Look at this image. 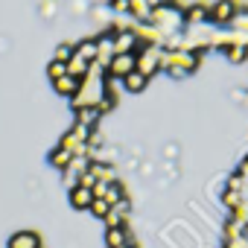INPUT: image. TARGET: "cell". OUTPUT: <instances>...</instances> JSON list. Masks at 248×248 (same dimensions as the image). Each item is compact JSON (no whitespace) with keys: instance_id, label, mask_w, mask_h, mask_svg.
I'll use <instances>...</instances> for the list:
<instances>
[{"instance_id":"30","label":"cell","mask_w":248,"mask_h":248,"mask_svg":"<svg viewBox=\"0 0 248 248\" xmlns=\"http://www.w3.org/2000/svg\"><path fill=\"white\" fill-rule=\"evenodd\" d=\"M114 105H117V99H111V96H102V99H99V105H96V111H99V114H108Z\"/></svg>"},{"instance_id":"26","label":"cell","mask_w":248,"mask_h":248,"mask_svg":"<svg viewBox=\"0 0 248 248\" xmlns=\"http://www.w3.org/2000/svg\"><path fill=\"white\" fill-rule=\"evenodd\" d=\"M222 202H225V207H228V210H236V207L242 204V193H233V190H225V193H222Z\"/></svg>"},{"instance_id":"14","label":"cell","mask_w":248,"mask_h":248,"mask_svg":"<svg viewBox=\"0 0 248 248\" xmlns=\"http://www.w3.org/2000/svg\"><path fill=\"white\" fill-rule=\"evenodd\" d=\"M79 85H82V79H73L70 73L53 82V88H56V93H59V96H70V99H73V96L79 93Z\"/></svg>"},{"instance_id":"22","label":"cell","mask_w":248,"mask_h":248,"mask_svg":"<svg viewBox=\"0 0 248 248\" xmlns=\"http://www.w3.org/2000/svg\"><path fill=\"white\" fill-rule=\"evenodd\" d=\"M225 56H228L231 64H242V62H248V47L245 44H233V47L225 50Z\"/></svg>"},{"instance_id":"1","label":"cell","mask_w":248,"mask_h":248,"mask_svg":"<svg viewBox=\"0 0 248 248\" xmlns=\"http://www.w3.org/2000/svg\"><path fill=\"white\" fill-rule=\"evenodd\" d=\"M91 135H93V129L73 123L70 132H64V135H62L59 146H62V149H67L73 158H88V140H91Z\"/></svg>"},{"instance_id":"17","label":"cell","mask_w":248,"mask_h":248,"mask_svg":"<svg viewBox=\"0 0 248 248\" xmlns=\"http://www.w3.org/2000/svg\"><path fill=\"white\" fill-rule=\"evenodd\" d=\"M228 30L239 32V35L245 38V44H248V6H239V12L233 15V21H231V27H228Z\"/></svg>"},{"instance_id":"32","label":"cell","mask_w":248,"mask_h":248,"mask_svg":"<svg viewBox=\"0 0 248 248\" xmlns=\"http://www.w3.org/2000/svg\"><path fill=\"white\" fill-rule=\"evenodd\" d=\"M236 172H239V175L245 178V184H248V155H245V158L239 161V167H236Z\"/></svg>"},{"instance_id":"20","label":"cell","mask_w":248,"mask_h":248,"mask_svg":"<svg viewBox=\"0 0 248 248\" xmlns=\"http://www.w3.org/2000/svg\"><path fill=\"white\" fill-rule=\"evenodd\" d=\"M88 64H91V62H85L82 56H76V53H73V59L67 62V73H70L73 79H85V73H88Z\"/></svg>"},{"instance_id":"7","label":"cell","mask_w":248,"mask_h":248,"mask_svg":"<svg viewBox=\"0 0 248 248\" xmlns=\"http://www.w3.org/2000/svg\"><path fill=\"white\" fill-rule=\"evenodd\" d=\"M111 35H114V50H117V56H120V53H138V50L143 47V41L138 38L135 30H123V32H111Z\"/></svg>"},{"instance_id":"33","label":"cell","mask_w":248,"mask_h":248,"mask_svg":"<svg viewBox=\"0 0 248 248\" xmlns=\"http://www.w3.org/2000/svg\"><path fill=\"white\" fill-rule=\"evenodd\" d=\"M245 239H248V225H245Z\"/></svg>"},{"instance_id":"31","label":"cell","mask_w":248,"mask_h":248,"mask_svg":"<svg viewBox=\"0 0 248 248\" xmlns=\"http://www.w3.org/2000/svg\"><path fill=\"white\" fill-rule=\"evenodd\" d=\"M91 193H93V199H105V196H108V184H105V181H96Z\"/></svg>"},{"instance_id":"25","label":"cell","mask_w":248,"mask_h":248,"mask_svg":"<svg viewBox=\"0 0 248 248\" xmlns=\"http://www.w3.org/2000/svg\"><path fill=\"white\" fill-rule=\"evenodd\" d=\"M47 76L56 82V79H62V76H67V64L64 62H50L47 64Z\"/></svg>"},{"instance_id":"21","label":"cell","mask_w":248,"mask_h":248,"mask_svg":"<svg viewBox=\"0 0 248 248\" xmlns=\"http://www.w3.org/2000/svg\"><path fill=\"white\" fill-rule=\"evenodd\" d=\"M70 161H73V155H70L67 149H62V146H56V149L50 152V164H53V167H59V170H67V167H70Z\"/></svg>"},{"instance_id":"3","label":"cell","mask_w":248,"mask_h":248,"mask_svg":"<svg viewBox=\"0 0 248 248\" xmlns=\"http://www.w3.org/2000/svg\"><path fill=\"white\" fill-rule=\"evenodd\" d=\"M239 12V3L236 0H216V3H210V24L216 27H231L233 15Z\"/></svg>"},{"instance_id":"28","label":"cell","mask_w":248,"mask_h":248,"mask_svg":"<svg viewBox=\"0 0 248 248\" xmlns=\"http://www.w3.org/2000/svg\"><path fill=\"white\" fill-rule=\"evenodd\" d=\"M242 187H245V178H242L239 172H233V175L228 178V184H225V190H233V193H242Z\"/></svg>"},{"instance_id":"35","label":"cell","mask_w":248,"mask_h":248,"mask_svg":"<svg viewBox=\"0 0 248 248\" xmlns=\"http://www.w3.org/2000/svg\"><path fill=\"white\" fill-rule=\"evenodd\" d=\"M126 248H135V245H126Z\"/></svg>"},{"instance_id":"27","label":"cell","mask_w":248,"mask_h":248,"mask_svg":"<svg viewBox=\"0 0 248 248\" xmlns=\"http://www.w3.org/2000/svg\"><path fill=\"white\" fill-rule=\"evenodd\" d=\"M108 210H111V204H108L105 199H93V204H91V213H93V216L105 219V216H108Z\"/></svg>"},{"instance_id":"24","label":"cell","mask_w":248,"mask_h":248,"mask_svg":"<svg viewBox=\"0 0 248 248\" xmlns=\"http://www.w3.org/2000/svg\"><path fill=\"white\" fill-rule=\"evenodd\" d=\"M73 53H76V44H59L56 47V56H53V62H70L73 59Z\"/></svg>"},{"instance_id":"23","label":"cell","mask_w":248,"mask_h":248,"mask_svg":"<svg viewBox=\"0 0 248 248\" xmlns=\"http://www.w3.org/2000/svg\"><path fill=\"white\" fill-rule=\"evenodd\" d=\"M126 199V190H123V184H120V178L114 181V184H108V196H105V202L108 204H117V202H123Z\"/></svg>"},{"instance_id":"5","label":"cell","mask_w":248,"mask_h":248,"mask_svg":"<svg viewBox=\"0 0 248 248\" xmlns=\"http://www.w3.org/2000/svg\"><path fill=\"white\" fill-rule=\"evenodd\" d=\"M204 24H210V3H190V6H184V30L204 27Z\"/></svg>"},{"instance_id":"6","label":"cell","mask_w":248,"mask_h":248,"mask_svg":"<svg viewBox=\"0 0 248 248\" xmlns=\"http://www.w3.org/2000/svg\"><path fill=\"white\" fill-rule=\"evenodd\" d=\"M88 167H91V158H73V161H70V167H67V170H62V181H64L67 193H70L73 187H79V178L88 172Z\"/></svg>"},{"instance_id":"2","label":"cell","mask_w":248,"mask_h":248,"mask_svg":"<svg viewBox=\"0 0 248 248\" xmlns=\"http://www.w3.org/2000/svg\"><path fill=\"white\" fill-rule=\"evenodd\" d=\"M161 44H143L135 56H138V73H143V76H152V73H158V64H161Z\"/></svg>"},{"instance_id":"29","label":"cell","mask_w":248,"mask_h":248,"mask_svg":"<svg viewBox=\"0 0 248 248\" xmlns=\"http://www.w3.org/2000/svg\"><path fill=\"white\" fill-rule=\"evenodd\" d=\"M108 6H111L117 15H129V0H108Z\"/></svg>"},{"instance_id":"34","label":"cell","mask_w":248,"mask_h":248,"mask_svg":"<svg viewBox=\"0 0 248 248\" xmlns=\"http://www.w3.org/2000/svg\"><path fill=\"white\" fill-rule=\"evenodd\" d=\"M245 105H248V93H245Z\"/></svg>"},{"instance_id":"16","label":"cell","mask_w":248,"mask_h":248,"mask_svg":"<svg viewBox=\"0 0 248 248\" xmlns=\"http://www.w3.org/2000/svg\"><path fill=\"white\" fill-rule=\"evenodd\" d=\"M73 114H76V123H79V126H88V129H96V123H99V117H102L93 105H88V108H76Z\"/></svg>"},{"instance_id":"11","label":"cell","mask_w":248,"mask_h":248,"mask_svg":"<svg viewBox=\"0 0 248 248\" xmlns=\"http://www.w3.org/2000/svg\"><path fill=\"white\" fill-rule=\"evenodd\" d=\"M88 172H91L96 181H105V184H114V181H117V170H114L111 164H105V161H91Z\"/></svg>"},{"instance_id":"15","label":"cell","mask_w":248,"mask_h":248,"mask_svg":"<svg viewBox=\"0 0 248 248\" xmlns=\"http://www.w3.org/2000/svg\"><path fill=\"white\" fill-rule=\"evenodd\" d=\"M70 204H73L76 210H91L93 193H91L88 187H73V190H70Z\"/></svg>"},{"instance_id":"12","label":"cell","mask_w":248,"mask_h":248,"mask_svg":"<svg viewBox=\"0 0 248 248\" xmlns=\"http://www.w3.org/2000/svg\"><path fill=\"white\" fill-rule=\"evenodd\" d=\"M105 245L108 248H126V245H135V242L129 239L126 228H105Z\"/></svg>"},{"instance_id":"4","label":"cell","mask_w":248,"mask_h":248,"mask_svg":"<svg viewBox=\"0 0 248 248\" xmlns=\"http://www.w3.org/2000/svg\"><path fill=\"white\" fill-rule=\"evenodd\" d=\"M135 70H138V56H135V53H120V56H114V59H111V64H108L105 76L126 79V76H129V73H135Z\"/></svg>"},{"instance_id":"10","label":"cell","mask_w":248,"mask_h":248,"mask_svg":"<svg viewBox=\"0 0 248 248\" xmlns=\"http://www.w3.org/2000/svg\"><path fill=\"white\" fill-rule=\"evenodd\" d=\"M9 248H41V236L35 231H18L9 236Z\"/></svg>"},{"instance_id":"9","label":"cell","mask_w":248,"mask_h":248,"mask_svg":"<svg viewBox=\"0 0 248 248\" xmlns=\"http://www.w3.org/2000/svg\"><path fill=\"white\" fill-rule=\"evenodd\" d=\"M129 210H132V202H129V199H123V202H117V204H111V210H108V216L102 219V222H105V228H126V219H129Z\"/></svg>"},{"instance_id":"8","label":"cell","mask_w":248,"mask_h":248,"mask_svg":"<svg viewBox=\"0 0 248 248\" xmlns=\"http://www.w3.org/2000/svg\"><path fill=\"white\" fill-rule=\"evenodd\" d=\"M114 56H117V50H114V35H111V30H108V32H102V35L96 38V64L108 70V64H111Z\"/></svg>"},{"instance_id":"19","label":"cell","mask_w":248,"mask_h":248,"mask_svg":"<svg viewBox=\"0 0 248 248\" xmlns=\"http://www.w3.org/2000/svg\"><path fill=\"white\" fill-rule=\"evenodd\" d=\"M76 56H82L85 62H96V38H85L76 44Z\"/></svg>"},{"instance_id":"13","label":"cell","mask_w":248,"mask_h":248,"mask_svg":"<svg viewBox=\"0 0 248 248\" xmlns=\"http://www.w3.org/2000/svg\"><path fill=\"white\" fill-rule=\"evenodd\" d=\"M129 15H132L138 24H149V21H152V6H149V0H129Z\"/></svg>"},{"instance_id":"18","label":"cell","mask_w":248,"mask_h":248,"mask_svg":"<svg viewBox=\"0 0 248 248\" xmlns=\"http://www.w3.org/2000/svg\"><path fill=\"white\" fill-rule=\"evenodd\" d=\"M146 85H149V76H143V73H138V70H135V73H129L126 79H123V88H126L129 93H140Z\"/></svg>"}]
</instances>
